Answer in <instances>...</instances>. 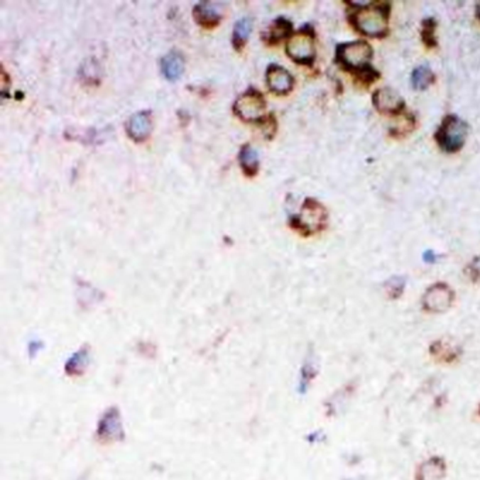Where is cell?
Listing matches in <instances>:
<instances>
[{"instance_id": "1", "label": "cell", "mask_w": 480, "mask_h": 480, "mask_svg": "<svg viewBox=\"0 0 480 480\" xmlns=\"http://www.w3.org/2000/svg\"><path fill=\"white\" fill-rule=\"evenodd\" d=\"M349 21L352 27L364 36L383 37L389 30V4L383 1L354 4Z\"/></svg>"}, {"instance_id": "2", "label": "cell", "mask_w": 480, "mask_h": 480, "mask_svg": "<svg viewBox=\"0 0 480 480\" xmlns=\"http://www.w3.org/2000/svg\"><path fill=\"white\" fill-rule=\"evenodd\" d=\"M373 50L369 43L364 40L344 43L337 47L335 60L337 62L347 71H352L354 74L369 67L372 60Z\"/></svg>"}, {"instance_id": "3", "label": "cell", "mask_w": 480, "mask_h": 480, "mask_svg": "<svg viewBox=\"0 0 480 480\" xmlns=\"http://www.w3.org/2000/svg\"><path fill=\"white\" fill-rule=\"evenodd\" d=\"M327 220H328L327 209L319 200L307 197L303 202L300 212L295 217H292V226L303 236H312L320 233L325 227Z\"/></svg>"}, {"instance_id": "4", "label": "cell", "mask_w": 480, "mask_h": 480, "mask_svg": "<svg viewBox=\"0 0 480 480\" xmlns=\"http://www.w3.org/2000/svg\"><path fill=\"white\" fill-rule=\"evenodd\" d=\"M468 137V124L455 114H448L435 131V141L445 153H458Z\"/></svg>"}, {"instance_id": "5", "label": "cell", "mask_w": 480, "mask_h": 480, "mask_svg": "<svg viewBox=\"0 0 480 480\" xmlns=\"http://www.w3.org/2000/svg\"><path fill=\"white\" fill-rule=\"evenodd\" d=\"M286 53L293 61L299 64H313L316 58V38L310 26L302 27L289 37L286 43Z\"/></svg>"}, {"instance_id": "6", "label": "cell", "mask_w": 480, "mask_h": 480, "mask_svg": "<svg viewBox=\"0 0 480 480\" xmlns=\"http://www.w3.org/2000/svg\"><path fill=\"white\" fill-rule=\"evenodd\" d=\"M455 300V292L449 285L444 282H437L431 285L422 295V309L427 313H444L449 310Z\"/></svg>"}, {"instance_id": "7", "label": "cell", "mask_w": 480, "mask_h": 480, "mask_svg": "<svg viewBox=\"0 0 480 480\" xmlns=\"http://www.w3.org/2000/svg\"><path fill=\"white\" fill-rule=\"evenodd\" d=\"M265 110V99L261 92L249 87L236 99L234 111L244 121H261Z\"/></svg>"}, {"instance_id": "8", "label": "cell", "mask_w": 480, "mask_h": 480, "mask_svg": "<svg viewBox=\"0 0 480 480\" xmlns=\"http://www.w3.org/2000/svg\"><path fill=\"white\" fill-rule=\"evenodd\" d=\"M373 106L382 114H400L404 110V100L392 87H381L373 96Z\"/></svg>"}, {"instance_id": "9", "label": "cell", "mask_w": 480, "mask_h": 480, "mask_svg": "<svg viewBox=\"0 0 480 480\" xmlns=\"http://www.w3.org/2000/svg\"><path fill=\"white\" fill-rule=\"evenodd\" d=\"M266 83L269 89L278 94H286L295 84L293 75L278 64H271L266 70Z\"/></svg>"}, {"instance_id": "10", "label": "cell", "mask_w": 480, "mask_h": 480, "mask_svg": "<svg viewBox=\"0 0 480 480\" xmlns=\"http://www.w3.org/2000/svg\"><path fill=\"white\" fill-rule=\"evenodd\" d=\"M126 130H127V134L130 136V138H133L136 141L146 140L153 130L151 111L141 110V111L134 113L129 119V121L126 124Z\"/></svg>"}, {"instance_id": "11", "label": "cell", "mask_w": 480, "mask_h": 480, "mask_svg": "<svg viewBox=\"0 0 480 480\" xmlns=\"http://www.w3.org/2000/svg\"><path fill=\"white\" fill-rule=\"evenodd\" d=\"M97 437L102 442H110L116 440H121V425H120V414L117 410H109L97 427Z\"/></svg>"}, {"instance_id": "12", "label": "cell", "mask_w": 480, "mask_h": 480, "mask_svg": "<svg viewBox=\"0 0 480 480\" xmlns=\"http://www.w3.org/2000/svg\"><path fill=\"white\" fill-rule=\"evenodd\" d=\"M447 474V464L441 457H431L418 465L415 480H442Z\"/></svg>"}, {"instance_id": "13", "label": "cell", "mask_w": 480, "mask_h": 480, "mask_svg": "<svg viewBox=\"0 0 480 480\" xmlns=\"http://www.w3.org/2000/svg\"><path fill=\"white\" fill-rule=\"evenodd\" d=\"M292 34H293L292 21L288 20L286 17H278L262 33V38L268 44H278L279 41H282L285 38L289 40V37Z\"/></svg>"}, {"instance_id": "14", "label": "cell", "mask_w": 480, "mask_h": 480, "mask_svg": "<svg viewBox=\"0 0 480 480\" xmlns=\"http://www.w3.org/2000/svg\"><path fill=\"white\" fill-rule=\"evenodd\" d=\"M193 16L195 20L204 27L216 26L222 18V13L217 6L210 1H199L193 7Z\"/></svg>"}, {"instance_id": "15", "label": "cell", "mask_w": 480, "mask_h": 480, "mask_svg": "<svg viewBox=\"0 0 480 480\" xmlns=\"http://www.w3.org/2000/svg\"><path fill=\"white\" fill-rule=\"evenodd\" d=\"M430 354L431 356H434V359L440 364H455L459 356H461V351L455 347H451L449 344H447L445 341H435L431 344L430 347Z\"/></svg>"}, {"instance_id": "16", "label": "cell", "mask_w": 480, "mask_h": 480, "mask_svg": "<svg viewBox=\"0 0 480 480\" xmlns=\"http://www.w3.org/2000/svg\"><path fill=\"white\" fill-rule=\"evenodd\" d=\"M183 58L176 51H170L160 60V70L168 80H176L183 72Z\"/></svg>"}, {"instance_id": "17", "label": "cell", "mask_w": 480, "mask_h": 480, "mask_svg": "<svg viewBox=\"0 0 480 480\" xmlns=\"http://www.w3.org/2000/svg\"><path fill=\"white\" fill-rule=\"evenodd\" d=\"M239 160H240L241 166H242L244 172L248 176H252V175H255L258 172V166H259L258 154H256V151L249 144H244L241 147Z\"/></svg>"}, {"instance_id": "18", "label": "cell", "mask_w": 480, "mask_h": 480, "mask_svg": "<svg viewBox=\"0 0 480 480\" xmlns=\"http://www.w3.org/2000/svg\"><path fill=\"white\" fill-rule=\"evenodd\" d=\"M399 119L398 121L392 126L391 129V134L395 137H403L408 133H411L415 127V119L411 113L407 111H401L400 114H398Z\"/></svg>"}, {"instance_id": "19", "label": "cell", "mask_w": 480, "mask_h": 480, "mask_svg": "<svg viewBox=\"0 0 480 480\" xmlns=\"http://www.w3.org/2000/svg\"><path fill=\"white\" fill-rule=\"evenodd\" d=\"M432 82H434V74H432V71L427 65L415 68L413 71V74H411V84H413V87L415 90H424Z\"/></svg>"}, {"instance_id": "20", "label": "cell", "mask_w": 480, "mask_h": 480, "mask_svg": "<svg viewBox=\"0 0 480 480\" xmlns=\"http://www.w3.org/2000/svg\"><path fill=\"white\" fill-rule=\"evenodd\" d=\"M252 28V21L249 17H242L240 18L236 26H234V31H233V43L236 48H242L245 41L248 40V36L251 33Z\"/></svg>"}, {"instance_id": "21", "label": "cell", "mask_w": 480, "mask_h": 480, "mask_svg": "<svg viewBox=\"0 0 480 480\" xmlns=\"http://www.w3.org/2000/svg\"><path fill=\"white\" fill-rule=\"evenodd\" d=\"M435 28L437 23L432 17L425 18L421 24V41L425 44L427 48L437 47V38H435Z\"/></svg>"}, {"instance_id": "22", "label": "cell", "mask_w": 480, "mask_h": 480, "mask_svg": "<svg viewBox=\"0 0 480 480\" xmlns=\"http://www.w3.org/2000/svg\"><path fill=\"white\" fill-rule=\"evenodd\" d=\"M404 286H405V279L401 276H393L386 283H385V290H386V296L392 300L399 299L403 292H404Z\"/></svg>"}, {"instance_id": "23", "label": "cell", "mask_w": 480, "mask_h": 480, "mask_svg": "<svg viewBox=\"0 0 480 480\" xmlns=\"http://www.w3.org/2000/svg\"><path fill=\"white\" fill-rule=\"evenodd\" d=\"M354 75H355L356 80H358L361 84H364V86H369L371 83H373L375 80H378V77H379V74H378L371 65H369L368 68L362 70V71L354 74Z\"/></svg>"}, {"instance_id": "24", "label": "cell", "mask_w": 480, "mask_h": 480, "mask_svg": "<svg viewBox=\"0 0 480 480\" xmlns=\"http://www.w3.org/2000/svg\"><path fill=\"white\" fill-rule=\"evenodd\" d=\"M465 273L469 276L472 282H479L480 280V258H475L465 269Z\"/></svg>"}, {"instance_id": "25", "label": "cell", "mask_w": 480, "mask_h": 480, "mask_svg": "<svg viewBox=\"0 0 480 480\" xmlns=\"http://www.w3.org/2000/svg\"><path fill=\"white\" fill-rule=\"evenodd\" d=\"M259 123L263 124V127H265V136L271 137L275 133V130H276V120H275V117L272 114L263 116Z\"/></svg>"}, {"instance_id": "26", "label": "cell", "mask_w": 480, "mask_h": 480, "mask_svg": "<svg viewBox=\"0 0 480 480\" xmlns=\"http://www.w3.org/2000/svg\"><path fill=\"white\" fill-rule=\"evenodd\" d=\"M424 261L425 262H434L435 261V253L430 249V251H427L425 253H424Z\"/></svg>"}, {"instance_id": "27", "label": "cell", "mask_w": 480, "mask_h": 480, "mask_svg": "<svg viewBox=\"0 0 480 480\" xmlns=\"http://www.w3.org/2000/svg\"><path fill=\"white\" fill-rule=\"evenodd\" d=\"M476 14H478L480 20V3H478V6H476Z\"/></svg>"}, {"instance_id": "28", "label": "cell", "mask_w": 480, "mask_h": 480, "mask_svg": "<svg viewBox=\"0 0 480 480\" xmlns=\"http://www.w3.org/2000/svg\"><path fill=\"white\" fill-rule=\"evenodd\" d=\"M478 414H479V417H480V405H479V408H478Z\"/></svg>"}, {"instance_id": "29", "label": "cell", "mask_w": 480, "mask_h": 480, "mask_svg": "<svg viewBox=\"0 0 480 480\" xmlns=\"http://www.w3.org/2000/svg\"><path fill=\"white\" fill-rule=\"evenodd\" d=\"M348 480H351V479H348Z\"/></svg>"}]
</instances>
